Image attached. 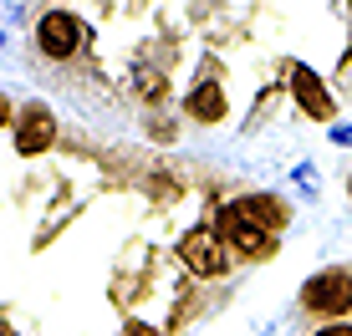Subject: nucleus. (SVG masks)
<instances>
[{
  "label": "nucleus",
  "instance_id": "ddd939ff",
  "mask_svg": "<svg viewBox=\"0 0 352 336\" xmlns=\"http://www.w3.org/2000/svg\"><path fill=\"white\" fill-rule=\"evenodd\" d=\"M0 336H16V331H10V326H0Z\"/></svg>",
  "mask_w": 352,
  "mask_h": 336
},
{
  "label": "nucleus",
  "instance_id": "f8f14e48",
  "mask_svg": "<svg viewBox=\"0 0 352 336\" xmlns=\"http://www.w3.org/2000/svg\"><path fill=\"white\" fill-rule=\"evenodd\" d=\"M10 123V107H6V97H0V128H6Z\"/></svg>",
  "mask_w": 352,
  "mask_h": 336
},
{
  "label": "nucleus",
  "instance_id": "39448f33",
  "mask_svg": "<svg viewBox=\"0 0 352 336\" xmlns=\"http://www.w3.org/2000/svg\"><path fill=\"white\" fill-rule=\"evenodd\" d=\"M179 260L194 270V275H220L225 270V245L214 230H189L179 239Z\"/></svg>",
  "mask_w": 352,
  "mask_h": 336
},
{
  "label": "nucleus",
  "instance_id": "9b49d317",
  "mask_svg": "<svg viewBox=\"0 0 352 336\" xmlns=\"http://www.w3.org/2000/svg\"><path fill=\"white\" fill-rule=\"evenodd\" d=\"M317 336H352V326H347V321H337V326H322Z\"/></svg>",
  "mask_w": 352,
  "mask_h": 336
},
{
  "label": "nucleus",
  "instance_id": "4468645a",
  "mask_svg": "<svg viewBox=\"0 0 352 336\" xmlns=\"http://www.w3.org/2000/svg\"><path fill=\"white\" fill-rule=\"evenodd\" d=\"M347 194H352V178H347Z\"/></svg>",
  "mask_w": 352,
  "mask_h": 336
},
{
  "label": "nucleus",
  "instance_id": "20e7f679",
  "mask_svg": "<svg viewBox=\"0 0 352 336\" xmlns=\"http://www.w3.org/2000/svg\"><path fill=\"white\" fill-rule=\"evenodd\" d=\"M52 138H56L52 107H46V102H26L21 117H16V153H26V158H31V153H46Z\"/></svg>",
  "mask_w": 352,
  "mask_h": 336
},
{
  "label": "nucleus",
  "instance_id": "f03ea898",
  "mask_svg": "<svg viewBox=\"0 0 352 336\" xmlns=\"http://www.w3.org/2000/svg\"><path fill=\"white\" fill-rule=\"evenodd\" d=\"M301 306L317 311V316H342L352 306V275L347 270H322L307 280V291H301Z\"/></svg>",
  "mask_w": 352,
  "mask_h": 336
},
{
  "label": "nucleus",
  "instance_id": "1a4fd4ad",
  "mask_svg": "<svg viewBox=\"0 0 352 336\" xmlns=\"http://www.w3.org/2000/svg\"><path fill=\"white\" fill-rule=\"evenodd\" d=\"M332 143H337V148H352V128L337 123V128H332Z\"/></svg>",
  "mask_w": 352,
  "mask_h": 336
},
{
  "label": "nucleus",
  "instance_id": "7ed1b4c3",
  "mask_svg": "<svg viewBox=\"0 0 352 336\" xmlns=\"http://www.w3.org/2000/svg\"><path fill=\"white\" fill-rule=\"evenodd\" d=\"M214 235H220V245L230 250H240V255H250V260H261V255H271V235L261 230V224H250L245 214H235V204H225L220 209V219H214Z\"/></svg>",
  "mask_w": 352,
  "mask_h": 336
},
{
  "label": "nucleus",
  "instance_id": "423d86ee",
  "mask_svg": "<svg viewBox=\"0 0 352 336\" xmlns=\"http://www.w3.org/2000/svg\"><path fill=\"white\" fill-rule=\"evenodd\" d=\"M291 92H296V102H301V112H311V117H332V92L322 87V77L311 67H291Z\"/></svg>",
  "mask_w": 352,
  "mask_h": 336
},
{
  "label": "nucleus",
  "instance_id": "f257e3e1",
  "mask_svg": "<svg viewBox=\"0 0 352 336\" xmlns=\"http://www.w3.org/2000/svg\"><path fill=\"white\" fill-rule=\"evenodd\" d=\"M82 21L72 16V10H46L41 21H36V46H41V56H52V62H67L72 51L82 46Z\"/></svg>",
  "mask_w": 352,
  "mask_h": 336
},
{
  "label": "nucleus",
  "instance_id": "6e6552de",
  "mask_svg": "<svg viewBox=\"0 0 352 336\" xmlns=\"http://www.w3.org/2000/svg\"><path fill=\"white\" fill-rule=\"evenodd\" d=\"M189 117L194 123H220L225 117V92H220V82H199V87L189 92Z\"/></svg>",
  "mask_w": 352,
  "mask_h": 336
},
{
  "label": "nucleus",
  "instance_id": "0eeeda50",
  "mask_svg": "<svg viewBox=\"0 0 352 336\" xmlns=\"http://www.w3.org/2000/svg\"><path fill=\"white\" fill-rule=\"evenodd\" d=\"M235 214H245V219H250V224H261L265 235L286 224V204L276 199V194H245V199H235Z\"/></svg>",
  "mask_w": 352,
  "mask_h": 336
},
{
  "label": "nucleus",
  "instance_id": "9d476101",
  "mask_svg": "<svg viewBox=\"0 0 352 336\" xmlns=\"http://www.w3.org/2000/svg\"><path fill=\"white\" fill-rule=\"evenodd\" d=\"M123 336H159V331H153V326H143V321H128Z\"/></svg>",
  "mask_w": 352,
  "mask_h": 336
},
{
  "label": "nucleus",
  "instance_id": "2eb2a0df",
  "mask_svg": "<svg viewBox=\"0 0 352 336\" xmlns=\"http://www.w3.org/2000/svg\"><path fill=\"white\" fill-rule=\"evenodd\" d=\"M0 46H6V36H0Z\"/></svg>",
  "mask_w": 352,
  "mask_h": 336
}]
</instances>
